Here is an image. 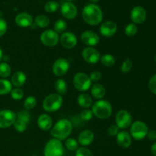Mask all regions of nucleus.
Segmentation results:
<instances>
[{"label": "nucleus", "mask_w": 156, "mask_h": 156, "mask_svg": "<svg viewBox=\"0 0 156 156\" xmlns=\"http://www.w3.org/2000/svg\"><path fill=\"white\" fill-rule=\"evenodd\" d=\"M59 4L56 1H49L44 5V9L48 13H54L59 9Z\"/></svg>", "instance_id": "473e14b6"}, {"label": "nucleus", "mask_w": 156, "mask_h": 156, "mask_svg": "<svg viewBox=\"0 0 156 156\" xmlns=\"http://www.w3.org/2000/svg\"><path fill=\"white\" fill-rule=\"evenodd\" d=\"M91 95L96 99L98 100H101L104 97H105V94H106V90L105 88L101 85V84L96 83L92 85L91 88Z\"/></svg>", "instance_id": "5701e85b"}, {"label": "nucleus", "mask_w": 156, "mask_h": 156, "mask_svg": "<svg viewBox=\"0 0 156 156\" xmlns=\"http://www.w3.org/2000/svg\"><path fill=\"white\" fill-rule=\"evenodd\" d=\"M32 156H37V155H32Z\"/></svg>", "instance_id": "603ef678"}, {"label": "nucleus", "mask_w": 156, "mask_h": 156, "mask_svg": "<svg viewBox=\"0 0 156 156\" xmlns=\"http://www.w3.org/2000/svg\"><path fill=\"white\" fill-rule=\"evenodd\" d=\"M94 133L89 129H85L82 131L78 136V143L81 146L86 147L91 145L94 141Z\"/></svg>", "instance_id": "6ab92c4d"}, {"label": "nucleus", "mask_w": 156, "mask_h": 156, "mask_svg": "<svg viewBox=\"0 0 156 156\" xmlns=\"http://www.w3.org/2000/svg\"><path fill=\"white\" fill-rule=\"evenodd\" d=\"M82 18L86 24L95 26L101 24L103 20V12L96 4H88L84 7L82 12Z\"/></svg>", "instance_id": "f257e3e1"}, {"label": "nucleus", "mask_w": 156, "mask_h": 156, "mask_svg": "<svg viewBox=\"0 0 156 156\" xmlns=\"http://www.w3.org/2000/svg\"><path fill=\"white\" fill-rule=\"evenodd\" d=\"M77 101L79 106L81 108H84V109L89 108L92 105V98H91L89 94H85V93L79 94V96L78 97Z\"/></svg>", "instance_id": "b1692460"}, {"label": "nucleus", "mask_w": 156, "mask_h": 156, "mask_svg": "<svg viewBox=\"0 0 156 156\" xmlns=\"http://www.w3.org/2000/svg\"><path fill=\"white\" fill-rule=\"evenodd\" d=\"M13 126H14V128H15V130L18 131V132H19V133H23V132H24L26 129H27V124L26 123H24V122L21 121V120H17L16 119L15 122L14 123Z\"/></svg>", "instance_id": "58836bf2"}, {"label": "nucleus", "mask_w": 156, "mask_h": 156, "mask_svg": "<svg viewBox=\"0 0 156 156\" xmlns=\"http://www.w3.org/2000/svg\"><path fill=\"white\" fill-rule=\"evenodd\" d=\"M55 89L59 95H63L67 91V83L64 79H59L55 82Z\"/></svg>", "instance_id": "a878e982"}, {"label": "nucleus", "mask_w": 156, "mask_h": 156, "mask_svg": "<svg viewBox=\"0 0 156 156\" xmlns=\"http://www.w3.org/2000/svg\"><path fill=\"white\" fill-rule=\"evenodd\" d=\"M117 143L120 147L127 149L132 144V137L127 131H120L117 135Z\"/></svg>", "instance_id": "aec40b11"}, {"label": "nucleus", "mask_w": 156, "mask_h": 156, "mask_svg": "<svg viewBox=\"0 0 156 156\" xmlns=\"http://www.w3.org/2000/svg\"><path fill=\"white\" fill-rule=\"evenodd\" d=\"M61 13L62 16L66 19H74L78 14V10L76 6L71 2H65L61 5Z\"/></svg>", "instance_id": "4468645a"}, {"label": "nucleus", "mask_w": 156, "mask_h": 156, "mask_svg": "<svg viewBox=\"0 0 156 156\" xmlns=\"http://www.w3.org/2000/svg\"><path fill=\"white\" fill-rule=\"evenodd\" d=\"M66 2H71V1H73V0H66Z\"/></svg>", "instance_id": "8fccbe9b"}, {"label": "nucleus", "mask_w": 156, "mask_h": 156, "mask_svg": "<svg viewBox=\"0 0 156 156\" xmlns=\"http://www.w3.org/2000/svg\"><path fill=\"white\" fill-rule=\"evenodd\" d=\"M155 62H156V56H155Z\"/></svg>", "instance_id": "3c124183"}, {"label": "nucleus", "mask_w": 156, "mask_h": 156, "mask_svg": "<svg viewBox=\"0 0 156 156\" xmlns=\"http://www.w3.org/2000/svg\"><path fill=\"white\" fill-rule=\"evenodd\" d=\"M63 103L62 96L56 94H50L44 98L43 101V108L48 113L56 112L59 111Z\"/></svg>", "instance_id": "20e7f679"}, {"label": "nucleus", "mask_w": 156, "mask_h": 156, "mask_svg": "<svg viewBox=\"0 0 156 156\" xmlns=\"http://www.w3.org/2000/svg\"><path fill=\"white\" fill-rule=\"evenodd\" d=\"M64 148L60 140L51 139L45 145L44 150V156H63Z\"/></svg>", "instance_id": "39448f33"}, {"label": "nucleus", "mask_w": 156, "mask_h": 156, "mask_svg": "<svg viewBox=\"0 0 156 156\" xmlns=\"http://www.w3.org/2000/svg\"><path fill=\"white\" fill-rule=\"evenodd\" d=\"M93 114L96 117L101 120H106L109 118L113 112L112 106L111 103L106 100H98L92 105L91 108Z\"/></svg>", "instance_id": "7ed1b4c3"}, {"label": "nucleus", "mask_w": 156, "mask_h": 156, "mask_svg": "<svg viewBox=\"0 0 156 156\" xmlns=\"http://www.w3.org/2000/svg\"><path fill=\"white\" fill-rule=\"evenodd\" d=\"M90 1L91 2H98L99 1V0H90Z\"/></svg>", "instance_id": "09e8293b"}, {"label": "nucleus", "mask_w": 156, "mask_h": 156, "mask_svg": "<svg viewBox=\"0 0 156 156\" xmlns=\"http://www.w3.org/2000/svg\"><path fill=\"white\" fill-rule=\"evenodd\" d=\"M17 120H19L21 121L24 122L27 124H28L30 122V120H31V116H30V112L29 111H27V110H22V111H19L18 114H16Z\"/></svg>", "instance_id": "c85d7f7f"}, {"label": "nucleus", "mask_w": 156, "mask_h": 156, "mask_svg": "<svg viewBox=\"0 0 156 156\" xmlns=\"http://www.w3.org/2000/svg\"><path fill=\"white\" fill-rule=\"evenodd\" d=\"M151 152H152V155L154 156H156V142L152 145V147H151Z\"/></svg>", "instance_id": "49530a36"}, {"label": "nucleus", "mask_w": 156, "mask_h": 156, "mask_svg": "<svg viewBox=\"0 0 156 156\" xmlns=\"http://www.w3.org/2000/svg\"><path fill=\"white\" fill-rule=\"evenodd\" d=\"M76 156H94L92 152L90 149H88L86 147L78 148L77 150L76 151Z\"/></svg>", "instance_id": "ea45409f"}, {"label": "nucleus", "mask_w": 156, "mask_h": 156, "mask_svg": "<svg viewBox=\"0 0 156 156\" xmlns=\"http://www.w3.org/2000/svg\"><path fill=\"white\" fill-rule=\"evenodd\" d=\"M54 30L57 34H63L67 28V23L65 20L59 19L54 23Z\"/></svg>", "instance_id": "c756f323"}, {"label": "nucleus", "mask_w": 156, "mask_h": 156, "mask_svg": "<svg viewBox=\"0 0 156 156\" xmlns=\"http://www.w3.org/2000/svg\"><path fill=\"white\" fill-rule=\"evenodd\" d=\"M12 90V85L11 82L5 79H0V94L4 95L11 92Z\"/></svg>", "instance_id": "bb28decb"}, {"label": "nucleus", "mask_w": 156, "mask_h": 156, "mask_svg": "<svg viewBox=\"0 0 156 156\" xmlns=\"http://www.w3.org/2000/svg\"><path fill=\"white\" fill-rule=\"evenodd\" d=\"M37 105V99L34 96H29L24 100V108L27 111H30L34 108Z\"/></svg>", "instance_id": "72a5a7b5"}, {"label": "nucleus", "mask_w": 156, "mask_h": 156, "mask_svg": "<svg viewBox=\"0 0 156 156\" xmlns=\"http://www.w3.org/2000/svg\"><path fill=\"white\" fill-rule=\"evenodd\" d=\"M2 58H3V51H2V50L1 47H0V62L2 61Z\"/></svg>", "instance_id": "de8ad7c7"}, {"label": "nucleus", "mask_w": 156, "mask_h": 156, "mask_svg": "<svg viewBox=\"0 0 156 156\" xmlns=\"http://www.w3.org/2000/svg\"><path fill=\"white\" fill-rule=\"evenodd\" d=\"M147 137L149 138V140H156V130H154V129H152V130H149L147 134Z\"/></svg>", "instance_id": "a18cd8bd"}, {"label": "nucleus", "mask_w": 156, "mask_h": 156, "mask_svg": "<svg viewBox=\"0 0 156 156\" xmlns=\"http://www.w3.org/2000/svg\"><path fill=\"white\" fill-rule=\"evenodd\" d=\"M149 88L150 91L156 94V74L151 77L149 82Z\"/></svg>", "instance_id": "a19ab883"}, {"label": "nucleus", "mask_w": 156, "mask_h": 156, "mask_svg": "<svg viewBox=\"0 0 156 156\" xmlns=\"http://www.w3.org/2000/svg\"><path fill=\"white\" fill-rule=\"evenodd\" d=\"M40 38H41V43L47 47H55L59 41V34L51 29L44 30L41 34Z\"/></svg>", "instance_id": "6e6552de"}, {"label": "nucleus", "mask_w": 156, "mask_h": 156, "mask_svg": "<svg viewBox=\"0 0 156 156\" xmlns=\"http://www.w3.org/2000/svg\"><path fill=\"white\" fill-rule=\"evenodd\" d=\"M116 125L119 129H125L129 127L133 123V117L130 113L126 110H120L116 115Z\"/></svg>", "instance_id": "1a4fd4ad"}, {"label": "nucleus", "mask_w": 156, "mask_h": 156, "mask_svg": "<svg viewBox=\"0 0 156 156\" xmlns=\"http://www.w3.org/2000/svg\"><path fill=\"white\" fill-rule=\"evenodd\" d=\"M100 61L102 63V65H104L106 67L113 66L116 62L115 57L113 55L110 54V53H106V54L101 56Z\"/></svg>", "instance_id": "cd10ccee"}, {"label": "nucleus", "mask_w": 156, "mask_h": 156, "mask_svg": "<svg viewBox=\"0 0 156 156\" xmlns=\"http://www.w3.org/2000/svg\"><path fill=\"white\" fill-rule=\"evenodd\" d=\"M65 146L67 149L70 151H76L79 148V143L77 140L74 138H68L66 139V141L65 143Z\"/></svg>", "instance_id": "f704fd0d"}, {"label": "nucleus", "mask_w": 156, "mask_h": 156, "mask_svg": "<svg viewBox=\"0 0 156 156\" xmlns=\"http://www.w3.org/2000/svg\"><path fill=\"white\" fill-rule=\"evenodd\" d=\"M133 68V62L129 58H127L124 60V62L122 63L120 70L123 73H128Z\"/></svg>", "instance_id": "e433bc0d"}, {"label": "nucleus", "mask_w": 156, "mask_h": 156, "mask_svg": "<svg viewBox=\"0 0 156 156\" xmlns=\"http://www.w3.org/2000/svg\"><path fill=\"white\" fill-rule=\"evenodd\" d=\"M8 29L7 22L3 18H0V37H2L6 33Z\"/></svg>", "instance_id": "37998d69"}, {"label": "nucleus", "mask_w": 156, "mask_h": 156, "mask_svg": "<svg viewBox=\"0 0 156 156\" xmlns=\"http://www.w3.org/2000/svg\"><path fill=\"white\" fill-rule=\"evenodd\" d=\"M37 125L41 130L47 131L53 126V120L47 114H42L38 117Z\"/></svg>", "instance_id": "412c9836"}, {"label": "nucleus", "mask_w": 156, "mask_h": 156, "mask_svg": "<svg viewBox=\"0 0 156 156\" xmlns=\"http://www.w3.org/2000/svg\"><path fill=\"white\" fill-rule=\"evenodd\" d=\"M93 116H94V114H93L92 111L88 109V108L83 109L80 114L81 119L82 120H84V121H89V120H91L92 119Z\"/></svg>", "instance_id": "4c0bfd02"}, {"label": "nucleus", "mask_w": 156, "mask_h": 156, "mask_svg": "<svg viewBox=\"0 0 156 156\" xmlns=\"http://www.w3.org/2000/svg\"><path fill=\"white\" fill-rule=\"evenodd\" d=\"M119 129H119L118 126H117V125L113 124L108 128V133L110 136H117V134H118Z\"/></svg>", "instance_id": "c03bdc74"}, {"label": "nucleus", "mask_w": 156, "mask_h": 156, "mask_svg": "<svg viewBox=\"0 0 156 156\" xmlns=\"http://www.w3.org/2000/svg\"><path fill=\"white\" fill-rule=\"evenodd\" d=\"M73 85L78 91H86L91 88V81L86 73H78L73 78Z\"/></svg>", "instance_id": "0eeeda50"}, {"label": "nucleus", "mask_w": 156, "mask_h": 156, "mask_svg": "<svg viewBox=\"0 0 156 156\" xmlns=\"http://www.w3.org/2000/svg\"><path fill=\"white\" fill-rule=\"evenodd\" d=\"M50 21L48 17L45 15H39L35 18L34 24L37 27L41 28H45L50 24Z\"/></svg>", "instance_id": "393cba45"}, {"label": "nucleus", "mask_w": 156, "mask_h": 156, "mask_svg": "<svg viewBox=\"0 0 156 156\" xmlns=\"http://www.w3.org/2000/svg\"><path fill=\"white\" fill-rule=\"evenodd\" d=\"M26 75L22 71H17L12 75V79H11V83L16 88H21L25 84Z\"/></svg>", "instance_id": "4be33fe9"}, {"label": "nucleus", "mask_w": 156, "mask_h": 156, "mask_svg": "<svg viewBox=\"0 0 156 156\" xmlns=\"http://www.w3.org/2000/svg\"><path fill=\"white\" fill-rule=\"evenodd\" d=\"M147 13L146 9L142 6H136L131 10L130 18L135 24H141L146 20Z\"/></svg>", "instance_id": "ddd939ff"}, {"label": "nucleus", "mask_w": 156, "mask_h": 156, "mask_svg": "<svg viewBox=\"0 0 156 156\" xmlns=\"http://www.w3.org/2000/svg\"><path fill=\"white\" fill-rule=\"evenodd\" d=\"M125 34L129 37H133L135 36L138 32V27H137L136 24H133V23H130V24H127L125 27Z\"/></svg>", "instance_id": "2f4dec72"}, {"label": "nucleus", "mask_w": 156, "mask_h": 156, "mask_svg": "<svg viewBox=\"0 0 156 156\" xmlns=\"http://www.w3.org/2000/svg\"><path fill=\"white\" fill-rule=\"evenodd\" d=\"M16 114L9 109L0 111V129L10 127L16 120Z\"/></svg>", "instance_id": "9d476101"}, {"label": "nucleus", "mask_w": 156, "mask_h": 156, "mask_svg": "<svg viewBox=\"0 0 156 156\" xmlns=\"http://www.w3.org/2000/svg\"><path fill=\"white\" fill-rule=\"evenodd\" d=\"M60 44L64 48L73 49L77 44V37L76 34L72 32H64L59 38Z\"/></svg>", "instance_id": "dca6fc26"}, {"label": "nucleus", "mask_w": 156, "mask_h": 156, "mask_svg": "<svg viewBox=\"0 0 156 156\" xmlns=\"http://www.w3.org/2000/svg\"><path fill=\"white\" fill-rule=\"evenodd\" d=\"M11 97L14 99V100L19 101L23 98L24 97V91L21 90L20 88H15L11 91Z\"/></svg>", "instance_id": "c9c22d12"}, {"label": "nucleus", "mask_w": 156, "mask_h": 156, "mask_svg": "<svg viewBox=\"0 0 156 156\" xmlns=\"http://www.w3.org/2000/svg\"><path fill=\"white\" fill-rule=\"evenodd\" d=\"M15 23L21 27H28L33 24V17L27 12H21L18 14L15 18Z\"/></svg>", "instance_id": "a211bd4d"}, {"label": "nucleus", "mask_w": 156, "mask_h": 156, "mask_svg": "<svg viewBox=\"0 0 156 156\" xmlns=\"http://www.w3.org/2000/svg\"><path fill=\"white\" fill-rule=\"evenodd\" d=\"M117 30V25L112 21H107L102 23L100 27V33L105 37H111Z\"/></svg>", "instance_id": "f3484780"}, {"label": "nucleus", "mask_w": 156, "mask_h": 156, "mask_svg": "<svg viewBox=\"0 0 156 156\" xmlns=\"http://www.w3.org/2000/svg\"><path fill=\"white\" fill-rule=\"evenodd\" d=\"M148 132H149V127L144 122L141 120H136V121L132 123L130 126V130L129 134L131 137L136 140H142L147 136Z\"/></svg>", "instance_id": "423d86ee"}, {"label": "nucleus", "mask_w": 156, "mask_h": 156, "mask_svg": "<svg viewBox=\"0 0 156 156\" xmlns=\"http://www.w3.org/2000/svg\"><path fill=\"white\" fill-rule=\"evenodd\" d=\"M81 41L85 45L94 47L100 42V37L95 32L92 30H85L81 34Z\"/></svg>", "instance_id": "2eb2a0df"}, {"label": "nucleus", "mask_w": 156, "mask_h": 156, "mask_svg": "<svg viewBox=\"0 0 156 156\" xmlns=\"http://www.w3.org/2000/svg\"><path fill=\"white\" fill-rule=\"evenodd\" d=\"M90 79H91V82H98L101 80L102 77V75L100 71H98V70H94L90 75Z\"/></svg>", "instance_id": "79ce46f5"}, {"label": "nucleus", "mask_w": 156, "mask_h": 156, "mask_svg": "<svg viewBox=\"0 0 156 156\" xmlns=\"http://www.w3.org/2000/svg\"><path fill=\"white\" fill-rule=\"evenodd\" d=\"M73 131V124L71 121L67 119L59 120L51 128L50 135L54 139L59 140H64L68 139Z\"/></svg>", "instance_id": "f03ea898"}, {"label": "nucleus", "mask_w": 156, "mask_h": 156, "mask_svg": "<svg viewBox=\"0 0 156 156\" xmlns=\"http://www.w3.org/2000/svg\"><path fill=\"white\" fill-rule=\"evenodd\" d=\"M12 69L9 64L7 62H2L0 63V77L2 79L8 78L11 74Z\"/></svg>", "instance_id": "7c9ffc66"}, {"label": "nucleus", "mask_w": 156, "mask_h": 156, "mask_svg": "<svg viewBox=\"0 0 156 156\" xmlns=\"http://www.w3.org/2000/svg\"><path fill=\"white\" fill-rule=\"evenodd\" d=\"M82 56L84 60L90 64H95L100 61L101 54L98 50L91 47H87L82 50Z\"/></svg>", "instance_id": "f8f14e48"}, {"label": "nucleus", "mask_w": 156, "mask_h": 156, "mask_svg": "<svg viewBox=\"0 0 156 156\" xmlns=\"http://www.w3.org/2000/svg\"><path fill=\"white\" fill-rule=\"evenodd\" d=\"M69 62L65 58H59L53 64L52 71L56 76H63L68 73L69 69Z\"/></svg>", "instance_id": "9b49d317"}]
</instances>
